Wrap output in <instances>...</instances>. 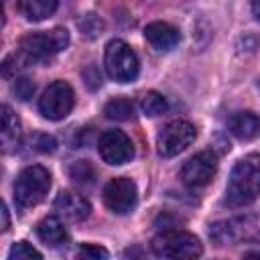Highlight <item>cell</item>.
I'll return each instance as SVG.
<instances>
[{"instance_id": "5", "label": "cell", "mask_w": 260, "mask_h": 260, "mask_svg": "<svg viewBox=\"0 0 260 260\" xmlns=\"http://www.w3.org/2000/svg\"><path fill=\"white\" fill-rule=\"evenodd\" d=\"M150 250L160 258H197L203 254V246L197 236L183 230H165L150 242Z\"/></svg>"}, {"instance_id": "25", "label": "cell", "mask_w": 260, "mask_h": 260, "mask_svg": "<svg viewBox=\"0 0 260 260\" xmlns=\"http://www.w3.org/2000/svg\"><path fill=\"white\" fill-rule=\"evenodd\" d=\"M37 150H41V152H53L55 150V146H57V142H55V138L53 136H47V134H37Z\"/></svg>"}, {"instance_id": "10", "label": "cell", "mask_w": 260, "mask_h": 260, "mask_svg": "<svg viewBox=\"0 0 260 260\" xmlns=\"http://www.w3.org/2000/svg\"><path fill=\"white\" fill-rule=\"evenodd\" d=\"M138 201V189L132 179L128 177H116L106 183L104 187V203L112 213L124 215L130 213L136 207Z\"/></svg>"}, {"instance_id": "24", "label": "cell", "mask_w": 260, "mask_h": 260, "mask_svg": "<svg viewBox=\"0 0 260 260\" xmlns=\"http://www.w3.org/2000/svg\"><path fill=\"white\" fill-rule=\"evenodd\" d=\"M79 258H87V260H98V258H108V250L102 246H93V244H83L77 252Z\"/></svg>"}, {"instance_id": "19", "label": "cell", "mask_w": 260, "mask_h": 260, "mask_svg": "<svg viewBox=\"0 0 260 260\" xmlns=\"http://www.w3.org/2000/svg\"><path fill=\"white\" fill-rule=\"evenodd\" d=\"M69 177L73 179L75 185H79V187H89V185H93V181L98 179V173H95V169H93V165H91L89 160H77V162L71 165Z\"/></svg>"}, {"instance_id": "7", "label": "cell", "mask_w": 260, "mask_h": 260, "mask_svg": "<svg viewBox=\"0 0 260 260\" xmlns=\"http://www.w3.org/2000/svg\"><path fill=\"white\" fill-rule=\"evenodd\" d=\"M75 104V93L73 87L67 81H53L43 95L39 98V112L53 122H59L69 116Z\"/></svg>"}, {"instance_id": "2", "label": "cell", "mask_w": 260, "mask_h": 260, "mask_svg": "<svg viewBox=\"0 0 260 260\" xmlns=\"http://www.w3.org/2000/svg\"><path fill=\"white\" fill-rule=\"evenodd\" d=\"M209 238L217 246L260 242V215H240L209 225Z\"/></svg>"}, {"instance_id": "9", "label": "cell", "mask_w": 260, "mask_h": 260, "mask_svg": "<svg viewBox=\"0 0 260 260\" xmlns=\"http://www.w3.org/2000/svg\"><path fill=\"white\" fill-rule=\"evenodd\" d=\"M217 171V156L211 150H201L193 154L181 169V181L189 189H201L211 183Z\"/></svg>"}, {"instance_id": "20", "label": "cell", "mask_w": 260, "mask_h": 260, "mask_svg": "<svg viewBox=\"0 0 260 260\" xmlns=\"http://www.w3.org/2000/svg\"><path fill=\"white\" fill-rule=\"evenodd\" d=\"M140 108H142L144 116L154 118V116H162L167 112L169 104H167V100H165L162 93H158V91H146L142 95V100H140Z\"/></svg>"}, {"instance_id": "6", "label": "cell", "mask_w": 260, "mask_h": 260, "mask_svg": "<svg viewBox=\"0 0 260 260\" xmlns=\"http://www.w3.org/2000/svg\"><path fill=\"white\" fill-rule=\"evenodd\" d=\"M104 65H106L108 75L118 83L134 81L138 77V71H140V63H138L136 53L130 49V45H126L120 39H114L106 45Z\"/></svg>"}, {"instance_id": "4", "label": "cell", "mask_w": 260, "mask_h": 260, "mask_svg": "<svg viewBox=\"0 0 260 260\" xmlns=\"http://www.w3.org/2000/svg\"><path fill=\"white\" fill-rule=\"evenodd\" d=\"M67 45H69V32L65 28L30 32L20 41V57L26 63L47 61L57 53H61L63 49H67Z\"/></svg>"}, {"instance_id": "26", "label": "cell", "mask_w": 260, "mask_h": 260, "mask_svg": "<svg viewBox=\"0 0 260 260\" xmlns=\"http://www.w3.org/2000/svg\"><path fill=\"white\" fill-rule=\"evenodd\" d=\"M250 4H252V14L260 20V0H252Z\"/></svg>"}, {"instance_id": "14", "label": "cell", "mask_w": 260, "mask_h": 260, "mask_svg": "<svg viewBox=\"0 0 260 260\" xmlns=\"http://www.w3.org/2000/svg\"><path fill=\"white\" fill-rule=\"evenodd\" d=\"M228 130L240 140H252L260 134V116L254 112H236L228 118Z\"/></svg>"}, {"instance_id": "23", "label": "cell", "mask_w": 260, "mask_h": 260, "mask_svg": "<svg viewBox=\"0 0 260 260\" xmlns=\"http://www.w3.org/2000/svg\"><path fill=\"white\" fill-rule=\"evenodd\" d=\"M12 89H14V93H16L18 100L26 102V100H30L32 93H35V83H32L30 79H26V77H18Z\"/></svg>"}, {"instance_id": "3", "label": "cell", "mask_w": 260, "mask_h": 260, "mask_svg": "<svg viewBox=\"0 0 260 260\" xmlns=\"http://www.w3.org/2000/svg\"><path fill=\"white\" fill-rule=\"evenodd\" d=\"M51 189V173L41 165L22 169L14 181V203L18 209H30L39 205Z\"/></svg>"}, {"instance_id": "13", "label": "cell", "mask_w": 260, "mask_h": 260, "mask_svg": "<svg viewBox=\"0 0 260 260\" xmlns=\"http://www.w3.org/2000/svg\"><path fill=\"white\" fill-rule=\"evenodd\" d=\"M144 39H146L156 51H171V49H175V47L179 45L181 32H179V28H175L173 24L156 20V22L146 24V28H144Z\"/></svg>"}, {"instance_id": "21", "label": "cell", "mask_w": 260, "mask_h": 260, "mask_svg": "<svg viewBox=\"0 0 260 260\" xmlns=\"http://www.w3.org/2000/svg\"><path fill=\"white\" fill-rule=\"evenodd\" d=\"M77 26H79V30H81L87 39H95V37L104 30V22H102V18H98L95 14H85V16L77 22Z\"/></svg>"}, {"instance_id": "11", "label": "cell", "mask_w": 260, "mask_h": 260, "mask_svg": "<svg viewBox=\"0 0 260 260\" xmlns=\"http://www.w3.org/2000/svg\"><path fill=\"white\" fill-rule=\"evenodd\" d=\"M98 150L108 165H124L134 156V144L122 130H106L100 136Z\"/></svg>"}, {"instance_id": "22", "label": "cell", "mask_w": 260, "mask_h": 260, "mask_svg": "<svg viewBox=\"0 0 260 260\" xmlns=\"http://www.w3.org/2000/svg\"><path fill=\"white\" fill-rule=\"evenodd\" d=\"M8 258H10V260H22V258H37V260H41L43 254H41L37 248H32L28 242H16V244L10 248Z\"/></svg>"}, {"instance_id": "16", "label": "cell", "mask_w": 260, "mask_h": 260, "mask_svg": "<svg viewBox=\"0 0 260 260\" xmlns=\"http://www.w3.org/2000/svg\"><path fill=\"white\" fill-rule=\"evenodd\" d=\"M57 6H59V0H18L16 2L18 12L32 22L49 18L57 10Z\"/></svg>"}, {"instance_id": "27", "label": "cell", "mask_w": 260, "mask_h": 260, "mask_svg": "<svg viewBox=\"0 0 260 260\" xmlns=\"http://www.w3.org/2000/svg\"><path fill=\"white\" fill-rule=\"evenodd\" d=\"M2 230H8V209H6V205L2 207Z\"/></svg>"}, {"instance_id": "18", "label": "cell", "mask_w": 260, "mask_h": 260, "mask_svg": "<svg viewBox=\"0 0 260 260\" xmlns=\"http://www.w3.org/2000/svg\"><path fill=\"white\" fill-rule=\"evenodd\" d=\"M104 116L108 120H116V122H126L134 116V106L130 100L126 98H114L104 106Z\"/></svg>"}, {"instance_id": "1", "label": "cell", "mask_w": 260, "mask_h": 260, "mask_svg": "<svg viewBox=\"0 0 260 260\" xmlns=\"http://www.w3.org/2000/svg\"><path fill=\"white\" fill-rule=\"evenodd\" d=\"M260 195V154L252 152L242 156L228 179L225 203L230 207H244L258 199Z\"/></svg>"}, {"instance_id": "17", "label": "cell", "mask_w": 260, "mask_h": 260, "mask_svg": "<svg viewBox=\"0 0 260 260\" xmlns=\"http://www.w3.org/2000/svg\"><path fill=\"white\" fill-rule=\"evenodd\" d=\"M20 142V122L10 106H2V148L4 152H12Z\"/></svg>"}, {"instance_id": "8", "label": "cell", "mask_w": 260, "mask_h": 260, "mask_svg": "<svg viewBox=\"0 0 260 260\" xmlns=\"http://www.w3.org/2000/svg\"><path fill=\"white\" fill-rule=\"evenodd\" d=\"M195 136H197V130L191 122H187V120L169 122L156 136V150L165 158L177 156L179 152H183L185 148H189L193 144Z\"/></svg>"}, {"instance_id": "15", "label": "cell", "mask_w": 260, "mask_h": 260, "mask_svg": "<svg viewBox=\"0 0 260 260\" xmlns=\"http://www.w3.org/2000/svg\"><path fill=\"white\" fill-rule=\"evenodd\" d=\"M37 236L41 238V242H45L51 248H59L61 244L67 242V230L63 225V221L57 215H47L39 221L37 225Z\"/></svg>"}, {"instance_id": "12", "label": "cell", "mask_w": 260, "mask_h": 260, "mask_svg": "<svg viewBox=\"0 0 260 260\" xmlns=\"http://www.w3.org/2000/svg\"><path fill=\"white\" fill-rule=\"evenodd\" d=\"M55 211L69 219V221H83L89 211H91V205L85 197L77 195V193H71V191H61L55 199Z\"/></svg>"}]
</instances>
